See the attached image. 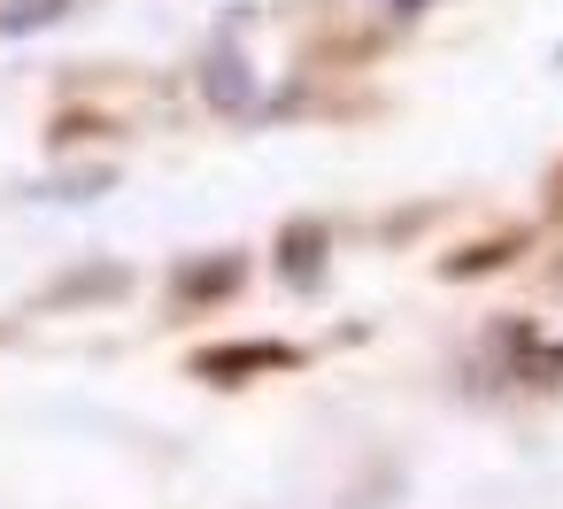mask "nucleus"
I'll return each instance as SVG.
<instances>
[{
	"mask_svg": "<svg viewBox=\"0 0 563 509\" xmlns=\"http://www.w3.org/2000/svg\"><path fill=\"white\" fill-rule=\"evenodd\" d=\"M255 363H294V347H217V355H201V370H255Z\"/></svg>",
	"mask_w": 563,
	"mask_h": 509,
	"instance_id": "1",
	"label": "nucleus"
},
{
	"mask_svg": "<svg viewBox=\"0 0 563 509\" xmlns=\"http://www.w3.org/2000/svg\"><path fill=\"white\" fill-rule=\"evenodd\" d=\"M401 9H417V0H401Z\"/></svg>",
	"mask_w": 563,
	"mask_h": 509,
	"instance_id": "2",
	"label": "nucleus"
}]
</instances>
